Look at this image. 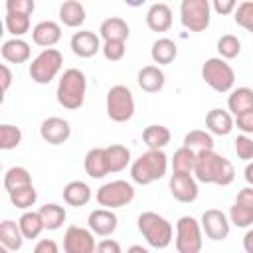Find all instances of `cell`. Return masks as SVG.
Returning a JSON list of instances; mask_svg holds the SVG:
<instances>
[{
  "instance_id": "6da1fadb",
  "label": "cell",
  "mask_w": 253,
  "mask_h": 253,
  "mask_svg": "<svg viewBox=\"0 0 253 253\" xmlns=\"http://www.w3.org/2000/svg\"><path fill=\"white\" fill-rule=\"evenodd\" d=\"M194 178L202 184H217V186H229L235 180L233 164L219 156L213 150H206L196 154V166H194Z\"/></svg>"
},
{
  "instance_id": "7a4b0ae2",
  "label": "cell",
  "mask_w": 253,
  "mask_h": 253,
  "mask_svg": "<svg viewBox=\"0 0 253 253\" xmlns=\"http://www.w3.org/2000/svg\"><path fill=\"white\" fill-rule=\"evenodd\" d=\"M168 170V156L164 150H146L130 164V178L140 186H148L164 178Z\"/></svg>"
},
{
  "instance_id": "3957f363",
  "label": "cell",
  "mask_w": 253,
  "mask_h": 253,
  "mask_svg": "<svg viewBox=\"0 0 253 253\" xmlns=\"http://www.w3.org/2000/svg\"><path fill=\"white\" fill-rule=\"evenodd\" d=\"M85 91H87V79H85V73L81 69H75V67H69L63 71V75L59 77V83H57V103L63 107V109H69V111H75L83 105L85 101Z\"/></svg>"
},
{
  "instance_id": "277c9868",
  "label": "cell",
  "mask_w": 253,
  "mask_h": 253,
  "mask_svg": "<svg viewBox=\"0 0 253 253\" xmlns=\"http://www.w3.org/2000/svg\"><path fill=\"white\" fill-rule=\"evenodd\" d=\"M138 231L142 233V237L146 239V243L154 249H166L172 243L174 237V229L172 223L162 217L156 211H142L136 219Z\"/></svg>"
},
{
  "instance_id": "5b68a950",
  "label": "cell",
  "mask_w": 253,
  "mask_h": 253,
  "mask_svg": "<svg viewBox=\"0 0 253 253\" xmlns=\"http://www.w3.org/2000/svg\"><path fill=\"white\" fill-rule=\"evenodd\" d=\"M202 79L217 93H227L231 91L235 83V71L231 65L221 59V57H210L202 65Z\"/></svg>"
},
{
  "instance_id": "8992f818",
  "label": "cell",
  "mask_w": 253,
  "mask_h": 253,
  "mask_svg": "<svg viewBox=\"0 0 253 253\" xmlns=\"http://www.w3.org/2000/svg\"><path fill=\"white\" fill-rule=\"evenodd\" d=\"M63 65V55L55 49H43L40 55H36L30 63V77L32 81H36L38 85H47L51 79H55V75L59 73Z\"/></svg>"
},
{
  "instance_id": "52a82bcc",
  "label": "cell",
  "mask_w": 253,
  "mask_h": 253,
  "mask_svg": "<svg viewBox=\"0 0 253 253\" xmlns=\"http://www.w3.org/2000/svg\"><path fill=\"white\" fill-rule=\"evenodd\" d=\"M107 115L115 123H126L134 115V97L128 87L115 85L107 91Z\"/></svg>"
},
{
  "instance_id": "ba28073f",
  "label": "cell",
  "mask_w": 253,
  "mask_h": 253,
  "mask_svg": "<svg viewBox=\"0 0 253 253\" xmlns=\"http://www.w3.org/2000/svg\"><path fill=\"white\" fill-rule=\"evenodd\" d=\"M204 245L202 225L192 215H182L176 221V251L178 253H200Z\"/></svg>"
},
{
  "instance_id": "9c48e42d",
  "label": "cell",
  "mask_w": 253,
  "mask_h": 253,
  "mask_svg": "<svg viewBox=\"0 0 253 253\" xmlns=\"http://www.w3.org/2000/svg\"><path fill=\"white\" fill-rule=\"evenodd\" d=\"M95 198H97L99 206H103L107 210L125 208V206H128L134 200V188L126 180H113V182L103 184L97 190Z\"/></svg>"
},
{
  "instance_id": "30bf717a",
  "label": "cell",
  "mask_w": 253,
  "mask_h": 253,
  "mask_svg": "<svg viewBox=\"0 0 253 253\" xmlns=\"http://www.w3.org/2000/svg\"><path fill=\"white\" fill-rule=\"evenodd\" d=\"M211 4L208 0H182L180 22L190 32H204L210 26Z\"/></svg>"
},
{
  "instance_id": "8fae6325",
  "label": "cell",
  "mask_w": 253,
  "mask_h": 253,
  "mask_svg": "<svg viewBox=\"0 0 253 253\" xmlns=\"http://www.w3.org/2000/svg\"><path fill=\"white\" fill-rule=\"evenodd\" d=\"M97 243L91 229L69 225L63 235V253H95Z\"/></svg>"
},
{
  "instance_id": "7c38bea8",
  "label": "cell",
  "mask_w": 253,
  "mask_h": 253,
  "mask_svg": "<svg viewBox=\"0 0 253 253\" xmlns=\"http://www.w3.org/2000/svg\"><path fill=\"white\" fill-rule=\"evenodd\" d=\"M202 231L211 241H223L229 235V219L221 210H206L202 213Z\"/></svg>"
},
{
  "instance_id": "4fadbf2b",
  "label": "cell",
  "mask_w": 253,
  "mask_h": 253,
  "mask_svg": "<svg viewBox=\"0 0 253 253\" xmlns=\"http://www.w3.org/2000/svg\"><path fill=\"white\" fill-rule=\"evenodd\" d=\"M168 186L174 200L182 204H192L198 198V180L194 174H172Z\"/></svg>"
},
{
  "instance_id": "5bb4252c",
  "label": "cell",
  "mask_w": 253,
  "mask_h": 253,
  "mask_svg": "<svg viewBox=\"0 0 253 253\" xmlns=\"http://www.w3.org/2000/svg\"><path fill=\"white\" fill-rule=\"evenodd\" d=\"M40 136L47 144H63L71 136V126L61 117H47L40 125Z\"/></svg>"
},
{
  "instance_id": "9a60e30c",
  "label": "cell",
  "mask_w": 253,
  "mask_h": 253,
  "mask_svg": "<svg viewBox=\"0 0 253 253\" xmlns=\"http://www.w3.org/2000/svg\"><path fill=\"white\" fill-rule=\"evenodd\" d=\"M71 51L77 57H93L103 45L99 42V36L91 30H81L71 36Z\"/></svg>"
},
{
  "instance_id": "2e32d148",
  "label": "cell",
  "mask_w": 253,
  "mask_h": 253,
  "mask_svg": "<svg viewBox=\"0 0 253 253\" xmlns=\"http://www.w3.org/2000/svg\"><path fill=\"white\" fill-rule=\"evenodd\" d=\"M89 229L95 233V235H101V237H107L111 235L117 225H119V219L117 215L113 213V210H107V208H99V210H93L89 213Z\"/></svg>"
},
{
  "instance_id": "e0dca14e",
  "label": "cell",
  "mask_w": 253,
  "mask_h": 253,
  "mask_svg": "<svg viewBox=\"0 0 253 253\" xmlns=\"http://www.w3.org/2000/svg\"><path fill=\"white\" fill-rule=\"evenodd\" d=\"M32 40H34L36 45L49 49L51 45H55L61 40V26L57 22H53V20H43V22L34 26Z\"/></svg>"
},
{
  "instance_id": "ac0fdd59",
  "label": "cell",
  "mask_w": 253,
  "mask_h": 253,
  "mask_svg": "<svg viewBox=\"0 0 253 253\" xmlns=\"http://www.w3.org/2000/svg\"><path fill=\"white\" fill-rule=\"evenodd\" d=\"M146 26L152 32H168L172 26V10L164 2H156L146 12Z\"/></svg>"
},
{
  "instance_id": "d6986e66",
  "label": "cell",
  "mask_w": 253,
  "mask_h": 253,
  "mask_svg": "<svg viewBox=\"0 0 253 253\" xmlns=\"http://www.w3.org/2000/svg\"><path fill=\"white\" fill-rule=\"evenodd\" d=\"M136 81H138V87L142 91H146V93H158L164 87L166 77H164V71L158 65H144L138 71Z\"/></svg>"
},
{
  "instance_id": "ffe728a7",
  "label": "cell",
  "mask_w": 253,
  "mask_h": 253,
  "mask_svg": "<svg viewBox=\"0 0 253 253\" xmlns=\"http://www.w3.org/2000/svg\"><path fill=\"white\" fill-rule=\"evenodd\" d=\"M235 123H233V117L223 111V109H211L208 115H206V128L211 132V134H217V136H227L231 130H233Z\"/></svg>"
},
{
  "instance_id": "44dd1931",
  "label": "cell",
  "mask_w": 253,
  "mask_h": 253,
  "mask_svg": "<svg viewBox=\"0 0 253 253\" xmlns=\"http://www.w3.org/2000/svg\"><path fill=\"white\" fill-rule=\"evenodd\" d=\"M85 172L89 178H103L109 174V166H107V154H105V148L101 146H95L91 148L87 154H85Z\"/></svg>"
},
{
  "instance_id": "7402d4cb",
  "label": "cell",
  "mask_w": 253,
  "mask_h": 253,
  "mask_svg": "<svg viewBox=\"0 0 253 253\" xmlns=\"http://www.w3.org/2000/svg\"><path fill=\"white\" fill-rule=\"evenodd\" d=\"M99 34L105 42H126L128 38V24L119 18V16H113V18H107L103 20L101 28H99Z\"/></svg>"
},
{
  "instance_id": "603a6c76",
  "label": "cell",
  "mask_w": 253,
  "mask_h": 253,
  "mask_svg": "<svg viewBox=\"0 0 253 253\" xmlns=\"http://www.w3.org/2000/svg\"><path fill=\"white\" fill-rule=\"evenodd\" d=\"M30 53H32L30 43L24 42V40H20V38H12V40H8V42L2 43V57L8 63H16V65L18 63H24V61L30 59Z\"/></svg>"
},
{
  "instance_id": "cb8c5ba5",
  "label": "cell",
  "mask_w": 253,
  "mask_h": 253,
  "mask_svg": "<svg viewBox=\"0 0 253 253\" xmlns=\"http://www.w3.org/2000/svg\"><path fill=\"white\" fill-rule=\"evenodd\" d=\"M63 200H65V204H69L73 208L87 206L91 200V188L81 180H71L63 188Z\"/></svg>"
},
{
  "instance_id": "d4e9b609",
  "label": "cell",
  "mask_w": 253,
  "mask_h": 253,
  "mask_svg": "<svg viewBox=\"0 0 253 253\" xmlns=\"http://www.w3.org/2000/svg\"><path fill=\"white\" fill-rule=\"evenodd\" d=\"M178 55V45L170 40V38H158L152 47H150V57L154 63L158 65H168L176 59Z\"/></svg>"
},
{
  "instance_id": "484cf974",
  "label": "cell",
  "mask_w": 253,
  "mask_h": 253,
  "mask_svg": "<svg viewBox=\"0 0 253 253\" xmlns=\"http://www.w3.org/2000/svg\"><path fill=\"white\" fill-rule=\"evenodd\" d=\"M170 128L164 125H148L142 130V140L148 146V150H162L170 142Z\"/></svg>"
},
{
  "instance_id": "4316f807",
  "label": "cell",
  "mask_w": 253,
  "mask_h": 253,
  "mask_svg": "<svg viewBox=\"0 0 253 253\" xmlns=\"http://www.w3.org/2000/svg\"><path fill=\"white\" fill-rule=\"evenodd\" d=\"M227 109L233 113V117L247 113L253 109V89L249 87H237L227 97Z\"/></svg>"
},
{
  "instance_id": "83f0119b",
  "label": "cell",
  "mask_w": 253,
  "mask_h": 253,
  "mask_svg": "<svg viewBox=\"0 0 253 253\" xmlns=\"http://www.w3.org/2000/svg\"><path fill=\"white\" fill-rule=\"evenodd\" d=\"M59 20L67 28H79L85 22V8L77 0H67L59 6Z\"/></svg>"
},
{
  "instance_id": "f1b7e54d",
  "label": "cell",
  "mask_w": 253,
  "mask_h": 253,
  "mask_svg": "<svg viewBox=\"0 0 253 253\" xmlns=\"http://www.w3.org/2000/svg\"><path fill=\"white\" fill-rule=\"evenodd\" d=\"M0 243H2V247L10 249V251H18L22 247L24 235H22V229L16 221L4 219L0 223Z\"/></svg>"
},
{
  "instance_id": "f546056e",
  "label": "cell",
  "mask_w": 253,
  "mask_h": 253,
  "mask_svg": "<svg viewBox=\"0 0 253 253\" xmlns=\"http://www.w3.org/2000/svg\"><path fill=\"white\" fill-rule=\"evenodd\" d=\"M105 154H107V166H109V172H121L128 166L130 162V150L123 144H111L105 148Z\"/></svg>"
},
{
  "instance_id": "4dcf8cb0",
  "label": "cell",
  "mask_w": 253,
  "mask_h": 253,
  "mask_svg": "<svg viewBox=\"0 0 253 253\" xmlns=\"http://www.w3.org/2000/svg\"><path fill=\"white\" fill-rule=\"evenodd\" d=\"M18 225L22 229L24 239H36L45 229L40 211H26V213H22L20 219H18Z\"/></svg>"
},
{
  "instance_id": "1f68e13d",
  "label": "cell",
  "mask_w": 253,
  "mask_h": 253,
  "mask_svg": "<svg viewBox=\"0 0 253 253\" xmlns=\"http://www.w3.org/2000/svg\"><path fill=\"white\" fill-rule=\"evenodd\" d=\"M182 146L190 148L194 154H200V152H206V150H213V138L206 130H190L184 136Z\"/></svg>"
},
{
  "instance_id": "d6a6232c",
  "label": "cell",
  "mask_w": 253,
  "mask_h": 253,
  "mask_svg": "<svg viewBox=\"0 0 253 253\" xmlns=\"http://www.w3.org/2000/svg\"><path fill=\"white\" fill-rule=\"evenodd\" d=\"M30 184H32V176L24 166H12L4 174V188L8 194L14 190H20V188H26Z\"/></svg>"
},
{
  "instance_id": "836d02e7",
  "label": "cell",
  "mask_w": 253,
  "mask_h": 253,
  "mask_svg": "<svg viewBox=\"0 0 253 253\" xmlns=\"http://www.w3.org/2000/svg\"><path fill=\"white\" fill-rule=\"evenodd\" d=\"M194 166L196 154L190 148L180 146L172 156V174H194Z\"/></svg>"
},
{
  "instance_id": "e575fe53",
  "label": "cell",
  "mask_w": 253,
  "mask_h": 253,
  "mask_svg": "<svg viewBox=\"0 0 253 253\" xmlns=\"http://www.w3.org/2000/svg\"><path fill=\"white\" fill-rule=\"evenodd\" d=\"M40 215H42V221H43V227L53 231V229H59L65 221V210L57 204H45L42 206L40 210Z\"/></svg>"
},
{
  "instance_id": "d590c367",
  "label": "cell",
  "mask_w": 253,
  "mask_h": 253,
  "mask_svg": "<svg viewBox=\"0 0 253 253\" xmlns=\"http://www.w3.org/2000/svg\"><path fill=\"white\" fill-rule=\"evenodd\" d=\"M4 24H6V30H8L14 38H20V36H24V34L30 32V16H26V14L6 12Z\"/></svg>"
},
{
  "instance_id": "8d00e7d4",
  "label": "cell",
  "mask_w": 253,
  "mask_h": 253,
  "mask_svg": "<svg viewBox=\"0 0 253 253\" xmlns=\"http://www.w3.org/2000/svg\"><path fill=\"white\" fill-rule=\"evenodd\" d=\"M8 196H10L12 206H16V208H20V210L32 208V206L36 204V200H38V192H36L34 184H30V186H26V188H20V190H14V192H10Z\"/></svg>"
},
{
  "instance_id": "74e56055",
  "label": "cell",
  "mask_w": 253,
  "mask_h": 253,
  "mask_svg": "<svg viewBox=\"0 0 253 253\" xmlns=\"http://www.w3.org/2000/svg\"><path fill=\"white\" fill-rule=\"evenodd\" d=\"M229 221L235 227H249L253 223V208L233 202V206L229 208Z\"/></svg>"
},
{
  "instance_id": "f35d334b",
  "label": "cell",
  "mask_w": 253,
  "mask_h": 253,
  "mask_svg": "<svg viewBox=\"0 0 253 253\" xmlns=\"http://www.w3.org/2000/svg\"><path fill=\"white\" fill-rule=\"evenodd\" d=\"M217 51H219L221 59H233V57H237L239 51H241V42H239V38L233 36V34L221 36V38L217 40Z\"/></svg>"
},
{
  "instance_id": "ab89813d",
  "label": "cell",
  "mask_w": 253,
  "mask_h": 253,
  "mask_svg": "<svg viewBox=\"0 0 253 253\" xmlns=\"http://www.w3.org/2000/svg\"><path fill=\"white\" fill-rule=\"evenodd\" d=\"M22 142V130L14 125H2L0 126V148L12 150Z\"/></svg>"
},
{
  "instance_id": "60d3db41",
  "label": "cell",
  "mask_w": 253,
  "mask_h": 253,
  "mask_svg": "<svg viewBox=\"0 0 253 253\" xmlns=\"http://www.w3.org/2000/svg\"><path fill=\"white\" fill-rule=\"evenodd\" d=\"M237 26H241L243 30H247L249 34H253V2L245 0L241 4H237L235 14H233Z\"/></svg>"
},
{
  "instance_id": "b9f144b4",
  "label": "cell",
  "mask_w": 253,
  "mask_h": 253,
  "mask_svg": "<svg viewBox=\"0 0 253 253\" xmlns=\"http://www.w3.org/2000/svg\"><path fill=\"white\" fill-rule=\"evenodd\" d=\"M235 152L241 160L251 162L253 160V138L249 134H239L235 138Z\"/></svg>"
},
{
  "instance_id": "7bdbcfd3",
  "label": "cell",
  "mask_w": 253,
  "mask_h": 253,
  "mask_svg": "<svg viewBox=\"0 0 253 253\" xmlns=\"http://www.w3.org/2000/svg\"><path fill=\"white\" fill-rule=\"evenodd\" d=\"M101 51L107 61H121L125 57L126 47H125V42H105Z\"/></svg>"
},
{
  "instance_id": "ee69618b",
  "label": "cell",
  "mask_w": 253,
  "mask_h": 253,
  "mask_svg": "<svg viewBox=\"0 0 253 253\" xmlns=\"http://www.w3.org/2000/svg\"><path fill=\"white\" fill-rule=\"evenodd\" d=\"M34 10H36V2L34 0H8L6 2V12H16V14L32 16Z\"/></svg>"
},
{
  "instance_id": "f6af8a7d",
  "label": "cell",
  "mask_w": 253,
  "mask_h": 253,
  "mask_svg": "<svg viewBox=\"0 0 253 253\" xmlns=\"http://www.w3.org/2000/svg\"><path fill=\"white\" fill-rule=\"evenodd\" d=\"M235 126L243 132V134H253V109L247 111V113H241L233 119Z\"/></svg>"
},
{
  "instance_id": "bcb514c9",
  "label": "cell",
  "mask_w": 253,
  "mask_h": 253,
  "mask_svg": "<svg viewBox=\"0 0 253 253\" xmlns=\"http://www.w3.org/2000/svg\"><path fill=\"white\" fill-rule=\"evenodd\" d=\"M95 253H123L121 249V243L115 241V239H103L97 243V249Z\"/></svg>"
},
{
  "instance_id": "7dc6e473",
  "label": "cell",
  "mask_w": 253,
  "mask_h": 253,
  "mask_svg": "<svg viewBox=\"0 0 253 253\" xmlns=\"http://www.w3.org/2000/svg\"><path fill=\"white\" fill-rule=\"evenodd\" d=\"M34 253H59V247L53 239H40L34 247Z\"/></svg>"
},
{
  "instance_id": "c3c4849f",
  "label": "cell",
  "mask_w": 253,
  "mask_h": 253,
  "mask_svg": "<svg viewBox=\"0 0 253 253\" xmlns=\"http://www.w3.org/2000/svg\"><path fill=\"white\" fill-rule=\"evenodd\" d=\"M213 10L217 12V14H231V12H235V8H237V4H235V0H213Z\"/></svg>"
},
{
  "instance_id": "681fc988",
  "label": "cell",
  "mask_w": 253,
  "mask_h": 253,
  "mask_svg": "<svg viewBox=\"0 0 253 253\" xmlns=\"http://www.w3.org/2000/svg\"><path fill=\"white\" fill-rule=\"evenodd\" d=\"M235 202H239V204H243V206L253 208V188H251V186H247V188L239 190V194H237Z\"/></svg>"
},
{
  "instance_id": "f907efd6",
  "label": "cell",
  "mask_w": 253,
  "mask_h": 253,
  "mask_svg": "<svg viewBox=\"0 0 253 253\" xmlns=\"http://www.w3.org/2000/svg\"><path fill=\"white\" fill-rule=\"evenodd\" d=\"M0 73H2V91H8L10 89V83H12V71L6 63L0 65Z\"/></svg>"
},
{
  "instance_id": "816d5d0a",
  "label": "cell",
  "mask_w": 253,
  "mask_h": 253,
  "mask_svg": "<svg viewBox=\"0 0 253 253\" xmlns=\"http://www.w3.org/2000/svg\"><path fill=\"white\" fill-rule=\"evenodd\" d=\"M243 249H245V253H253V229H249L243 235Z\"/></svg>"
},
{
  "instance_id": "f5cc1de1",
  "label": "cell",
  "mask_w": 253,
  "mask_h": 253,
  "mask_svg": "<svg viewBox=\"0 0 253 253\" xmlns=\"http://www.w3.org/2000/svg\"><path fill=\"white\" fill-rule=\"evenodd\" d=\"M243 176H245V182L253 188V160L251 162H247V166H245V172H243Z\"/></svg>"
},
{
  "instance_id": "db71d44e",
  "label": "cell",
  "mask_w": 253,
  "mask_h": 253,
  "mask_svg": "<svg viewBox=\"0 0 253 253\" xmlns=\"http://www.w3.org/2000/svg\"><path fill=\"white\" fill-rule=\"evenodd\" d=\"M126 253H150V251L146 247H142V245H130L126 249Z\"/></svg>"
},
{
  "instance_id": "11a10c76",
  "label": "cell",
  "mask_w": 253,
  "mask_h": 253,
  "mask_svg": "<svg viewBox=\"0 0 253 253\" xmlns=\"http://www.w3.org/2000/svg\"><path fill=\"white\" fill-rule=\"evenodd\" d=\"M0 253H10V249H6V247H0Z\"/></svg>"
}]
</instances>
